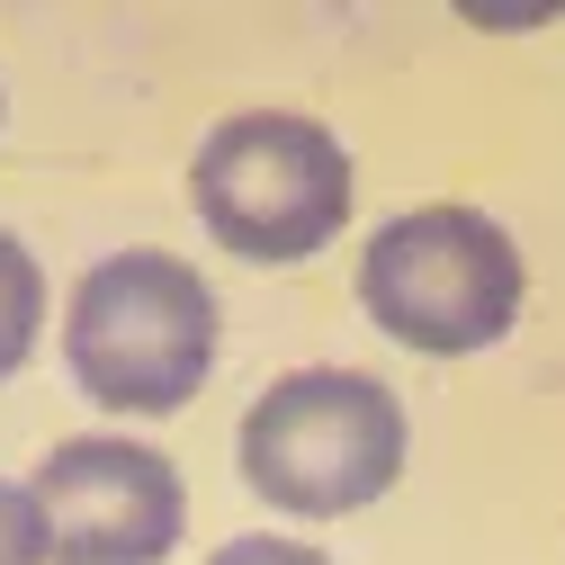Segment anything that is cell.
Listing matches in <instances>:
<instances>
[{
  "label": "cell",
  "mask_w": 565,
  "mask_h": 565,
  "mask_svg": "<svg viewBox=\"0 0 565 565\" xmlns=\"http://www.w3.org/2000/svg\"><path fill=\"white\" fill-rule=\"evenodd\" d=\"M243 484L297 521H350L404 476V404L369 369H288L243 413Z\"/></svg>",
  "instance_id": "obj_1"
},
{
  "label": "cell",
  "mask_w": 565,
  "mask_h": 565,
  "mask_svg": "<svg viewBox=\"0 0 565 565\" xmlns=\"http://www.w3.org/2000/svg\"><path fill=\"white\" fill-rule=\"evenodd\" d=\"M189 206L216 252L252 269H288V260H315L350 225V153L332 126L297 108H243L225 126H206V145L189 162Z\"/></svg>",
  "instance_id": "obj_2"
},
{
  "label": "cell",
  "mask_w": 565,
  "mask_h": 565,
  "mask_svg": "<svg viewBox=\"0 0 565 565\" xmlns=\"http://www.w3.org/2000/svg\"><path fill=\"white\" fill-rule=\"evenodd\" d=\"M63 360L99 413H180L216 369V288L171 252H108L73 288Z\"/></svg>",
  "instance_id": "obj_3"
},
{
  "label": "cell",
  "mask_w": 565,
  "mask_h": 565,
  "mask_svg": "<svg viewBox=\"0 0 565 565\" xmlns=\"http://www.w3.org/2000/svg\"><path fill=\"white\" fill-rule=\"evenodd\" d=\"M521 297H530L521 243L484 206H404L360 252L369 323L404 350H431V360L493 350L521 323Z\"/></svg>",
  "instance_id": "obj_4"
},
{
  "label": "cell",
  "mask_w": 565,
  "mask_h": 565,
  "mask_svg": "<svg viewBox=\"0 0 565 565\" xmlns=\"http://www.w3.org/2000/svg\"><path fill=\"white\" fill-rule=\"evenodd\" d=\"M36 512L54 539V565H162L189 530V484L153 440L82 431L45 449L36 467Z\"/></svg>",
  "instance_id": "obj_5"
},
{
  "label": "cell",
  "mask_w": 565,
  "mask_h": 565,
  "mask_svg": "<svg viewBox=\"0 0 565 565\" xmlns=\"http://www.w3.org/2000/svg\"><path fill=\"white\" fill-rule=\"evenodd\" d=\"M36 332H45V269H36V252L10 225H0V377L28 369Z\"/></svg>",
  "instance_id": "obj_6"
},
{
  "label": "cell",
  "mask_w": 565,
  "mask_h": 565,
  "mask_svg": "<svg viewBox=\"0 0 565 565\" xmlns=\"http://www.w3.org/2000/svg\"><path fill=\"white\" fill-rule=\"evenodd\" d=\"M0 565H54V539H45V512L36 493L0 476Z\"/></svg>",
  "instance_id": "obj_7"
},
{
  "label": "cell",
  "mask_w": 565,
  "mask_h": 565,
  "mask_svg": "<svg viewBox=\"0 0 565 565\" xmlns=\"http://www.w3.org/2000/svg\"><path fill=\"white\" fill-rule=\"evenodd\" d=\"M206 565H332V556H315L306 539H269V530H252V539H225Z\"/></svg>",
  "instance_id": "obj_8"
}]
</instances>
